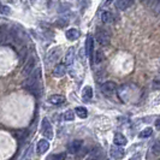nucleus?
<instances>
[{"mask_svg":"<svg viewBox=\"0 0 160 160\" xmlns=\"http://www.w3.org/2000/svg\"><path fill=\"white\" fill-rule=\"evenodd\" d=\"M23 86L28 89L29 92H32L34 95L40 96L42 93V83H41V70H38L35 75L29 76L27 81L23 83Z\"/></svg>","mask_w":160,"mask_h":160,"instance_id":"f257e3e1","label":"nucleus"},{"mask_svg":"<svg viewBox=\"0 0 160 160\" xmlns=\"http://www.w3.org/2000/svg\"><path fill=\"white\" fill-rule=\"evenodd\" d=\"M95 39L101 46H107V45L110 43V41H111V35L106 32L105 29H101V28H100V29L96 30Z\"/></svg>","mask_w":160,"mask_h":160,"instance_id":"f03ea898","label":"nucleus"},{"mask_svg":"<svg viewBox=\"0 0 160 160\" xmlns=\"http://www.w3.org/2000/svg\"><path fill=\"white\" fill-rule=\"evenodd\" d=\"M41 132L42 135L48 138V140H52L53 138V129H52V124L49 123V120L47 118H43L42 119V124H41Z\"/></svg>","mask_w":160,"mask_h":160,"instance_id":"7ed1b4c3","label":"nucleus"},{"mask_svg":"<svg viewBox=\"0 0 160 160\" xmlns=\"http://www.w3.org/2000/svg\"><path fill=\"white\" fill-rule=\"evenodd\" d=\"M62 54V49L60 47H54L52 48L49 52H48L47 57H46V60H47V64L51 65V64H54L57 60L59 59V57Z\"/></svg>","mask_w":160,"mask_h":160,"instance_id":"20e7f679","label":"nucleus"},{"mask_svg":"<svg viewBox=\"0 0 160 160\" xmlns=\"http://www.w3.org/2000/svg\"><path fill=\"white\" fill-rule=\"evenodd\" d=\"M35 63H36L35 57H30V58L27 60V63L24 64V68H23V70H22V76L28 78V77L30 76V73L32 72V70H34V68H35Z\"/></svg>","mask_w":160,"mask_h":160,"instance_id":"39448f33","label":"nucleus"},{"mask_svg":"<svg viewBox=\"0 0 160 160\" xmlns=\"http://www.w3.org/2000/svg\"><path fill=\"white\" fill-rule=\"evenodd\" d=\"M116 90H117V84L114 82H112V81L105 82L104 84H101V92L104 93L105 95L107 96L112 95Z\"/></svg>","mask_w":160,"mask_h":160,"instance_id":"423d86ee","label":"nucleus"},{"mask_svg":"<svg viewBox=\"0 0 160 160\" xmlns=\"http://www.w3.org/2000/svg\"><path fill=\"white\" fill-rule=\"evenodd\" d=\"M110 154L113 159L120 160L125 157V151L122 148V147H118V146H112L111 149H110Z\"/></svg>","mask_w":160,"mask_h":160,"instance_id":"0eeeda50","label":"nucleus"},{"mask_svg":"<svg viewBox=\"0 0 160 160\" xmlns=\"http://www.w3.org/2000/svg\"><path fill=\"white\" fill-rule=\"evenodd\" d=\"M8 39H11V34H10L8 28L5 24H0V45L6 43Z\"/></svg>","mask_w":160,"mask_h":160,"instance_id":"6e6552de","label":"nucleus"},{"mask_svg":"<svg viewBox=\"0 0 160 160\" xmlns=\"http://www.w3.org/2000/svg\"><path fill=\"white\" fill-rule=\"evenodd\" d=\"M104 159H105V152L101 148L96 147L95 149H93L92 152L89 153V155L87 157L86 160H104Z\"/></svg>","mask_w":160,"mask_h":160,"instance_id":"1a4fd4ad","label":"nucleus"},{"mask_svg":"<svg viewBox=\"0 0 160 160\" xmlns=\"http://www.w3.org/2000/svg\"><path fill=\"white\" fill-rule=\"evenodd\" d=\"M82 144H83L82 140H73L68 146V151H69V153H71V154H77V153L80 152Z\"/></svg>","mask_w":160,"mask_h":160,"instance_id":"9d476101","label":"nucleus"},{"mask_svg":"<svg viewBox=\"0 0 160 160\" xmlns=\"http://www.w3.org/2000/svg\"><path fill=\"white\" fill-rule=\"evenodd\" d=\"M48 149H49V142H48L47 140H45V138H42L40 140L39 142H38V146H36V151H38V154H45V153L47 152Z\"/></svg>","mask_w":160,"mask_h":160,"instance_id":"9b49d317","label":"nucleus"},{"mask_svg":"<svg viewBox=\"0 0 160 160\" xmlns=\"http://www.w3.org/2000/svg\"><path fill=\"white\" fill-rule=\"evenodd\" d=\"M75 62V48L70 47L65 54V66H71Z\"/></svg>","mask_w":160,"mask_h":160,"instance_id":"f8f14e48","label":"nucleus"},{"mask_svg":"<svg viewBox=\"0 0 160 160\" xmlns=\"http://www.w3.org/2000/svg\"><path fill=\"white\" fill-rule=\"evenodd\" d=\"M113 143H114V146H118V147H124L125 144L128 143V140L123 134L117 132L114 135V138H113Z\"/></svg>","mask_w":160,"mask_h":160,"instance_id":"ddd939ff","label":"nucleus"},{"mask_svg":"<svg viewBox=\"0 0 160 160\" xmlns=\"http://www.w3.org/2000/svg\"><path fill=\"white\" fill-rule=\"evenodd\" d=\"M65 73H66V66H65V64H58L54 68V70H53V76L57 77V78L63 77Z\"/></svg>","mask_w":160,"mask_h":160,"instance_id":"4468645a","label":"nucleus"},{"mask_svg":"<svg viewBox=\"0 0 160 160\" xmlns=\"http://www.w3.org/2000/svg\"><path fill=\"white\" fill-rule=\"evenodd\" d=\"M48 102H51L52 105H60L65 102V96L60 95V94H54V95H51L48 98Z\"/></svg>","mask_w":160,"mask_h":160,"instance_id":"2eb2a0df","label":"nucleus"},{"mask_svg":"<svg viewBox=\"0 0 160 160\" xmlns=\"http://www.w3.org/2000/svg\"><path fill=\"white\" fill-rule=\"evenodd\" d=\"M114 5L117 6L118 10L125 11L127 8H129L131 5H132V1H130V0H118V1L114 2Z\"/></svg>","mask_w":160,"mask_h":160,"instance_id":"dca6fc26","label":"nucleus"},{"mask_svg":"<svg viewBox=\"0 0 160 160\" xmlns=\"http://www.w3.org/2000/svg\"><path fill=\"white\" fill-rule=\"evenodd\" d=\"M82 99L84 101H87V102L93 99V89H92L90 86H87L86 88H83V90H82Z\"/></svg>","mask_w":160,"mask_h":160,"instance_id":"f3484780","label":"nucleus"},{"mask_svg":"<svg viewBox=\"0 0 160 160\" xmlns=\"http://www.w3.org/2000/svg\"><path fill=\"white\" fill-rule=\"evenodd\" d=\"M66 38H68V40L70 41H76L78 38H80V32L77 30V29H69L68 32H66Z\"/></svg>","mask_w":160,"mask_h":160,"instance_id":"a211bd4d","label":"nucleus"},{"mask_svg":"<svg viewBox=\"0 0 160 160\" xmlns=\"http://www.w3.org/2000/svg\"><path fill=\"white\" fill-rule=\"evenodd\" d=\"M93 47H94V40L92 36H89L87 39V42H86V53H87V57H92L93 56Z\"/></svg>","mask_w":160,"mask_h":160,"instance_id":"6ab92c4d","label":"nucleus"},{"mask_svg":"<svg viewBox=\"0 0 160 160\" xmlns=\"http://www.w3.org/2000/svg\"><path fill=\"white\" fill-rule=\"evenodd\" d=\"M101 21L104 23H112L113 22V15L108 11H102L101 12Z\"/></svg>","mask_w":160,"mask_h":160,"instance_id":"aec40b11","label":"nucleus"},{"mask_svg":"<svg viewBox=\"0 0 160 160\" xmlns=\"http://www.w3.org/2000/svg\"><path fill=\"white\" fill-rule=\"evenodd\" d=\"M75 113L80 117V118H82V119H84V118H87L88 117V111H87V108L86 107H76L75 108Z\"/></svg>","mask_w":160,"mask_h":160,"instance_id":"412c9836","label":"nucleus"},{"mask_svg":"<svg viewBox=\"0 0 160 160\" xmlns=\"http://www.w3.org/2000/svg\"><path fill=\"white\" fill-rule=\"evenodd\" d=\"M65 158H66V153L60 152V153H57V154L49 155L47 160H65Z\"/></svg>","mask_w":160,"mask_h":160,"instance_id":"4be33fe9","label":"nucleus"},{"mask_svg":"<svg viewBox=\"0 0 160 160\" xmlns=\"http://www.w3.org/2000/svg\"><path fill=\"white\" fill-rule=\"evenodd\" d=\"M153 134V129L152 128H146L143 129L141 132H140V135L138 136L141 137V138H147V137H151Z\"/></svg>","mask_w":160,"mask_h":160,"instance_id":"5701e85b","label":"nucleus"},{"mask_svg":"<svg viewBox=\"0 0 160 160\" xmlns=\"http://www.w3.org/2000/svg\"><path fill=\"white\" fill-rule=\"evenodd\" d=\"M63 118H64V120H73V118H75V113H73L72 110H68V111L64 113Z\"/></svg>","mask_w":160,"mask_h":160,"instance_id":"b1692460","label":"nucleus"},{"mask_svg":"<svg viewBox=\"0 0 160 160\" xmlns=\"http://www.w3.org/2000/svg\"><path fill=\"white\" fill-rule=\"evenodd\" d=\"M102 60H104V53H102L101 51H96L95 59H94V62H95L96 64H100Z\"/></svg>","mask_w":160,"mask_h":160,"instance_id":"393cba45","label":"nucleus"},{"mask_svg":"<svg viewBox=\"0 0 160 160\" xmlns=\"http://www.w3.org/2000/svg\"><path fill=\"white\" fill-rule=\"evenodd\" d=\"M152 152H153V154H154V155H159V154H160V141H157L155 143L153 144Z\"/></svg>","mask_w":160,"mask_h":160,"instance_id":"a878e982","label":"nucleus"},{"mask_svg":"<svg viewBox=\"0 0 160 160\" xmlns=\"http://www.w3.org/2000/svg\"><path fill=\"white\" fill-rule=\"evenodd\" d=\"M11 10L6 5H0V15H10Z\"/></svg>","mask_w":160,"mask_h":160,"instance_id":"bb28decb","label":"nucleus"},{"mask_svg":"<svg viewBox=\"0 0 160 160\" xmlns=\"http://www.w3.org/2000/svg\"><path fill=\"white\" fill-rule=\"evenodd\" d=\"M32 148L30 147V148L27 151V153L24 154V157L22 158V160H30L32 159Z\"/></svg>","mask_w":160,"mask_h":160,"instance_id":"cd10ccee","label":"nucleus"},{"mask_svg":"<svg viewBox=\"0 0 160 160\" xmlns=\"http://www.w3.org/2000/svg\"><path fill=\"white\" fill-rule=\"evenodd\" d=\"M68 23H69V22H68L66 19H64V18H60L59 21H57L56 22V24L57 25H59V27H65V25H68Z\"/></svg>","mask_w":160,"mask_h":160,"instance_id":"c85d7f7f","label":"nucleus"},{"mask_svg":"<svg viewBox=\"0 0 160 160\" xmlns=\"http://www.w3.org/2000/svg\"><path fill=\"white\" fill-rule=\"evenodd\" d=\"M141 158H142V154L141 153H136L135 155H132L130 158V160H141Z\"/></svg>","mask_w":160,"mask_h":160,"instance_id":"c756f323","label":"nucleus"},{"mask_svg":"<svg viewBox=\"0 0 160 160\" xmlns=\"http://www.w3.org/2000/svg\"><path fill=\"white\" fill-rule=\"evenodd\" d=\"M154 5H155V8H153L154 10H155V12L157 13H159L160 12V1H155V2H153Z\"/></svg>","mask_w":160,"mask_h":160,"instance_id":"7c9ffc66","label":"nucleus"},{"mask_svg":"<svg viewBox=\"0 0 160 160\" xmlns=\"http://www.w3.org/2000/svg\"><path fill=\"white\" fill-rule=\"evenodd\" d=\"M155 128L158 129V130H160V118H158V119L155 120Z\"/></svg>","mask_w":160,"mask_h":160,"instance_id":"2f4dec72","label":"nucleus"}]
</instances>
